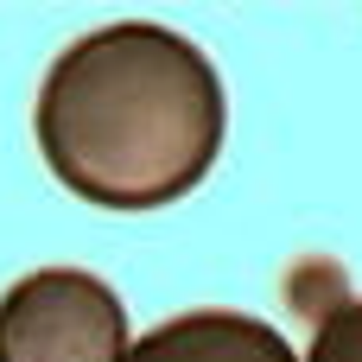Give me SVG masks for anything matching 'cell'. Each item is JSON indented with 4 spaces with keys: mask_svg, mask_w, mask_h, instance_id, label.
<instances>
[{
    "mask_svg": "<svg viewBox=\"0 0 362 362\" xmlns=\"http://www.w3.org/2000/svg\"><path fill=\"white\" fill-rule=\"evenodd\" d=\"M32 127L70 197L140 216L204 185L223 153L229 102L216 64L185 32L121 19L57 51Z\"/></svg>",
    "mask_w": 362,
    "mask_h": 362,
    "instance_id": "6da1fadb",
    "label": "cell"
},
{
    "mask_svg": "<svg viewBox=\"0 0 362 362\" xmlns=\"http://www.w3.org/2000/svg\"><path fill=\"white\" fill-rule=\"evenodd\" d=\"M127 305L83 267H38L0 293V362H121Z\"/></svg>",
    "mask_w": 362,
    "mask_h": 362,
    "instance_id": "7a4b0ae2",
    "label": "cell"
},
{
    "mask_svg": "<svg viewBox=\"0 0 362 362\" xmlns=\"http://www.w3.org/2000/svg\"><path fill=\"white\" fill-rule=\"evenodd\" d=\"M121 362H299L293 344L248 312H178L127 344Z\"/></svg>",
    "mask_w": 362,
    "mask_h": 362,
    "instance_id": "3957f363",
    "label": "cell"
},
{
    "mask_svg": "<svg viewBox=\"0 0 362 362\" xmlns=\"http://www.w3.org/2000/svg\"><path fill=\"white\" fill-rule=\"evenodd\" d=\"M299 362H362V299H344L337 312H325L312 331V350Z\"/></svg>",
    "mask_w": 362,
    "mask_h": 362,
    "instance_id": "277c9868",
    "label": "cell"
}]
</instances>
